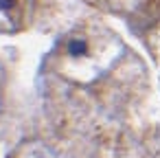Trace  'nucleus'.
Segmentation results:
<instances>
[{"label":"nucleus","instance_id":"1","mask_svg":"<svg viewBox=\"0 0 160 158\" xmlns=\"http://www.w3.org/2000/svg\"><path fill=\"white\" fill-rule=\"evenodd\" d=\"M33 0H0V29H20L27 24Z\"/></svg>","mask_w":160,"mask_h":158}]
</instances>
